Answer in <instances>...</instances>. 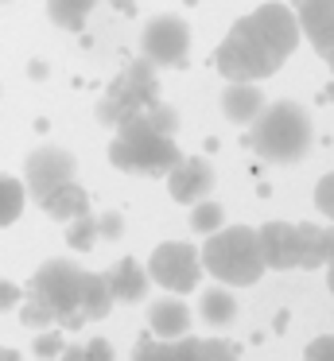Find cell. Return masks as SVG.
<instances>
[{"instance_id": "1", "label": "cell", "mask_w": 334, "mask_h": 361, "mask_svg": "<svg viewBox=\"0 0 334 361\" xmlns=\"http://www.w3.org/2000/svg\"><path fill=\"white\" fill-rule=\"evenodd\" d=\"M299 47V24L287 4H261L241 16L214 51V66L225 82L272 78Z\"/></svg>"}, {"instance_id": "2", "label": "cell", "mask_w": 334, "mask_h": 361, "mask_svg": "<svg viewBox=\"0 0 334 361\" xmlns=\"http://www.w3.org/2000/svg\"><path fill=\"white\" fill-rule=\"evenodd\" d=\"M245 128H249L245 136L249 152L268 159V164H299L315 144L311 113L295 102H276V105L264 102V109Z\"/></svg>"}, {"instance_id": "3", "label": "cell", "mask_w": 334, "mask_h": 361, "mask_svg": "<svg viewBox=\"0 0 334 361\" xmlns=\"http://www.w3.org/2000/svg\"><path fill=\"white\" fill-rule=\"evenodd\" d=\"M198 260L217 283H229V288H249L264 276L261 241H256V229L249 226H222L206 233Z\"/></svg>"}, {"instance_id": "4", "label": "cell", "mask_w": 334, "mask_h": 361, "mask_svg": "<svg viewBox=\"0 0 334 361\" xmlns=\"http://www.w3.org/2000/svg\"><path fill=\"white\" fill-rule=\"evenodd\" d=\"M179 156L183 152H179L175 136L155 133L140 113L121 121L113 144H109V164L129 175H167L179 164Z\"/></svg>"}, {"instance_id": "5", "label": "cell", "mask_w": 334, "mask_h": 361, "mask_svg": "<svg viewBox=\"0 0 334 361\" xmlns=\"http://www.w3.org/2000/svg\"><path fill=\"white\" fill-rule=\"evenodd\" d=\"M155 97H160L155 66L148 63V59H140V63L124 66V71L113 78V86L105 90V97H101V105H97V121L117 128L121 121L136 117V113L144 109L148 102H155Z\"/></svg>"}, {"instance_id": "6", "label": "cell", "mask_w": 334, "mask_h": 361, "mask_svg": "<svg viewBox=\"0 0 334 361\" xmlns=\"http://www.w3.org/2000/svg\"><path fill=\"white\" fill-rule=\"evenodd\" d=\"M82 280L85 272L74 264V260H47V264L35 268V276H31V295L43 299L47 307L54 311V319L66 311H78V299H82Z\"/></svg>"}, {"instance_id": "7", "label": "cell", "mask_w": 334, "mask_h": 361, "mask_svg": "<svg viewBox=\"0 0 334 361\" xmlns=\"http://www.w3.org/2000/svg\"><path fill=\"white\" fill-rule=\"evenodd\" d=\"M148 280H155L160 288L167 291H191L202 276V260H198V249L186 241H163L152 249L148 257Z\"/></svg>"}, {"instance_id": "8", "label": "cell", "mask_w": 334, "mask_h": 361, "mask_svg": "<svg viewBox=\"0 0 334 361\" xmlns=\"http://www.w3.org/2000/svg\"><path fill=\"white\" fill-rule=\"evenodd\" d=\"M191 55V27L183 16H155L140 32V59L152 66H183Z\"/></svg>"}, {"instance_id": "9", "label": "cell", "mask_w": 334, "mask_h": 361, "mask_svg": "<svg viewBox=\"0 0 334 361\" xmlns=\"http://www.w3.org/2000/svg\"><path fill=\"white\" fill-rule=\"evenodd\" d=\"M78 171V159L70 156L66 148H54V144H43L35 148L28 159H23V190H31V198H47L54 187L70 183Z\"/></svg>"}, {"instance_id": "10", "label": "cell", "mask_w": 334, "mask_h": 361, "mask_svg": "<svg viewBox=\"0 0 334 361\" xmlns=\"http://www.w3.org/2000/svg\"><path fill=\"white\" fill-rule=\"evenodd\" d=\"M167 190L175 202L194 206L198 198H206L214 190V167L202 156H179V164L167 171Z\"/></svg>"}, {"instance_id": "11", "label": "cell", "mask_w": 334, "mask_h": 361, "mask_svg": "<svg viewBox=\"0 0 334 361\" xmlns=\"http://www.w3.org/2000/svg\"><path fill=\"white\" fill-rule=\"evenodd\" d=\"M256 241H261V257L264 268H299V229L292 221H264L256 229Z\"/></svg>"}, {"instance_id": "12", "label": "cell", "mask_w": 334, "mask_h": 361, "mask_svg": "<svg viewBox=\"0 0 334 361\" xmlns=\"http://www.w3.org/2000/svg\"><path fill=\"white\" fill-rule=\"evenodd\" d=\"M295 24L299 35H307L318 55L334 47V0H295Z\"/></svg>"}, {"instance_id": "13", "label": "cell", "mask_w": 334, "mask_h": 361, "mask_svg": "<svg viewBox=\"0 0 334 361\" xmlns=\"http://www.w3.org/2000/svg\"><path fill=\"white\" fill-rule=\"evenodd\" d=\"M261 109H264V94H261L256 82H229V86H225V94H222L225 121H233V125H249Z\"/></svg>"}, {"instance_id": "14", "label": "cell", "mask_w": 334, "mask_h": 361, "mask_svg": "<svg viewBox=\"0 0 334 361\" xmlns=\"http://www.w3.org/2000/svg\"><path fill=\"white\" fill-rule=\"evenodd\" d=\"M299 229V268H323L334 260V221L330 226H311L303 221Z\"/></svg>"}, {"instance_id": "15", "label": "cell", "mask_w": 334, "mask_h": 361, "mask_svg": "<svg viewBox=\"0 0 334 361\" xmlns=\"http://www.w3.org/2000/svg\"><path fill=\"white\" fill-rule=\"evenodd\" d=\"M105 280H109L113 299H124V303H140V299L148 295V272L132 257L117 260V264L105 272Z\"/></svg>"}, {"instance_id": "16", "label": "cell", "mask_w": 334, "mask_h": 361, "mask_svg": "<svg viewBox=\"0 0 334 361\" xmlns=\"http://www.w3.org/2000/svg\"><path fill=\"white\" fill-rule=\"evenodd\" d=\"M39 206H43L54 221H70V218H78V214H90V195L70 179V183H62V187H54L47 198H39Z\"/></svg>"}, {"instance_id": "17", "label": "cell", "mask_w": 334, "mask_h": 361, "mask_svg": "<svg viewBox=\"0 0 334 361\" xmlns=\"http://www.w3.org/2000/svg\"><path fill=\"white\" fill-rule=\"evenodd\" d=\"M148 322H152V330L160 338H179L191 326V311H186L183 299H155L148 307Z\"/></svg>"}, {"instance_id": "18", "label": "cell", "mask_w": 334, "mask_h": 361, "mask_svg": "<svg viewBox=\"0 0 334 361\" xmlns=\"http://www.w3.org/2000/svg\"><path fill=\"white\" fill-rule=\"evenodd\" d=\"M113 291H109V280L105 272H85L82 280V299H78V311L85 314V322H97L105 319L109 311H113Z\"/></svg>"}, {"instance_id": "19", "label": "cell", "mask_w": 334, "mask_h": 361, "mask_svg": "<svg viewBox=\"0 0 334 361\" xmlns=\"http://www.w3.org/2000/svg\"><path fill=\"white\" fill-rule=\"evenodd\" d=\"M97 0H47V16L62 32H82L90 24V12Z\"/></svg>"}, {"instance_id": "20", "label": "cell", "mask_w": 334, "mask_h": 361, "mask_svg": "<svg viewBox=\"0 0 334 361\" xmlns=\"http://www.w3.org/2000/svg\"><path fill=\"white\" fill-rule=\"evenodd\" d=\"M23 202H28V190L16 175H0V226H12L23 214Z\"/></svg>"}, {"instance_id": "21", "label": "cell", "mask_w": 334, "mask_h": 361, "mask_svg": "<svg viewBox=\"0 0 334 361\" xmlns=\"http://www.w3.org/2000/svg\"><path fill=\"white\" fill-rule=\"evenodd\" d=\"M233 314H237V303H233V295L225 288H210L202 295V319L210 326H225V322H233Z\"/></svg>"}, {"instance_id": "22", "label": "cell", "mask_w": 334, "mask_h": 361, "mask_svg": "<svg viewBox=\"0 0 334 361\" xmlns=\"http://www.w3.org/2000/svg\"><path fill=\"white\" fill-rule=\"evenodd\" d=\"M222 221H225V210H222V202H214V198H198L194 202V210H191V229L194 233H214V229H222Z\"/></svg>"}, {"instance_id": "23", "label": "cell", "mask_w": 334, "mask_h": 361, "mask_svg": "<svg viewBox=\"0 0 334 361\" xmlns=\"http://www.w3.org/2000/svg\"><path fill=\"white\" fill-rule=\"evenodd\" d=\"M93 241H97V218L93 214H78V218H70V229H66V245L78 252L93 249Z\"/></svg>"}, {"instance_id": "24", "label": "cell", "mask_w": 334, "mask_h": 361, "mask_svg": "<svg viewBox=\"0 0 334 361\" xmlns=\"http://www.w3.org/2000/svg\"><path fill=\"white\" fill-rule=\"evenodd\" d=\"M140 117H144L155 133H163V136H175V128H179V113L171 109V105H163L160 97H155V102H148L144 109H140Z\"/></svg>"}, {"instance_id": "25", "label": "cell", "mask_w": 334, "mask_h": 361, "mask_svg": "<svg viewBox=\"0 0 334 361\" xmlns=\"http://www.w3.org/2000/svg\"><path fill=\"white\" fill-rule=\"evenodd\" d=\"M20 322H23V326L43 330V326H51V322H54V311L43 303V299L31 295V303H23V307H20Z\"/></svg>"}, {"instance_id": "26", "label": "cell", "mask_w": 334, "mask_h": 361, "mask_svg": "<svg viewBox=\"0 0 334 361\" xmlns=\"http://www.w3.org/2000/svg\"><path fill=\"white\" fill-rule=\"evenodd\" d=\"M132 361H171V342H163V338H140L136 350H132Z\"/></svg>"}, {"instance_id": "27", "label": "cell", "mask_w": 334, "mask_h": 361, "mask_svg": "<svg viewBox=\"0 0 334 361\" xmlns=\"http://www.w3.org/2000/svg\"><path fill=\"white\" fill-rule=\"evenodd\" d=\"M171 361H202V342L191 338V334L171 338Z\"/></svg>"}, {"instance_id": "28", "label": "cell", "mask_w": 334, "mask_h": 361, "mask_svg": "<svg viewBox=\"0 0 334 361\" xmlns=\"http://www.w3.org/2000/svg\"><path fill=\"white\" fill-rule=\"evenodd\" d=\"M62 345H66V342H62L59 330H43V334L35 338V357L39 361H51V357H59V353H62Z\"/></svg>"}, {"instance_id": "29", "label": "cell", "mask_w": 334, "mask_h": 361, "mask_svg": "<svg viewBox=\"0 0 334 361\" xmlns=\"http://www.w3.org/2000/svg\"><path fill=\"white\" fill-rule=\"evenodd\" d=\"M315 206H318V210H323L326 218L334 221V171L318 179V187H315Z\"/></svg>"}, {"instance_id": "30", "label": "cell", "mask_w": 334, "mask_h": 361, "mask_svg": "<svg viewBox=\"0 0 334 361\" xmlns=\"http://www.w3.org/2000/svg\"><path fill=\"white\" fill-rule=\"evenodd\" d=\"M303 361H334V334H323L303 350Z\"/></svg>"}, {"instance_id": "31", "label": "cell", "mask_w": 334, "mask_h": 361, "mask_svg": "<svg viewBox=\"0 0 334 361\" xmlns=\"http://www.w3.org/2000/svg\"><path fill=\"white\" fill-rule=\"evenodd\" d=\"M202 361H237V353L229 350V342L210 338V342H202Z\"/></svg>"}, {"instance_id": "32", "label": "cell", "mask_w": 334, "mask_h": 361, "mask_svg": "<svg viewBox=\"0 0 334 361\" xmlns=\"http://www.w3.org/2000/svg\"><path fill=\"white\" fill-rule=\"evenodd\" d=\"M124 233V221H121V214H101L97 218V237H109V241H117V237Z\"/></svg>"}, {"instance_id": "33", "label": "cell", "mask_w": 334, "mask_h": 361, "mask_svg": "<svg viewBox=\"0 0 334 361\" xmlns=\"http://www.w3.org/2000/svg\"><path fill=\"white\" fill-rule=\"evenodd\" d=\"M82 361H113V345L105 338H93V342L82 345Z\"/></svg>"}, {"instance_id": "34", "label": "cell", "mask_w": 334, "mask_h": 361, "mask_svg": "<svg viewBox=\"0 0 334 361\" xmlns=\"http://www.w3.org/2000/svg\"><path fill=\"white\" fill-rule=\"evenodd\" d=\"M20 303V288H16L12 280H0V311H8V307Z\"/></svg>"}, {"instance_id": "35", "label": "cell", "mask_w": 334, "mask_h": 361, "mask_svg": "<svg viewBox=\"0 0 334 361\" xmlns=\"http://www.w3.org/2000/svg\"><path fill=\"white\" fill-rule=\"evenodd\" d=\"M59 357H62V361H82V345H78V342H66Z\"/></svg>"}, {"instance_id": "36", "label": "cell", "mask_w": 334, "mask_h": 361, "mask_svg": "<svg viewBox=\"0 0 334 361\" xmlns=\"http://www.w3.org/2000/svg\"><path fill=\"white\" fill-rule=\"evenodd\" d=\"M109 4H113L117 12H124V16H129V12H136V0H109Z\"/></svg>"}, {"instance_id": "37", "label": "cell", "mask_w": 334, "mask_h": 361, "mask_svg": "<svg viewBox=\"0 0 334 361\" xmlns=\"http://www.w3.org/2000/svg\"><path fill=\"white\" fill-rule=\"evenodd\" d=\"M0 361H23V357L16 350H8V345H0Z\"/></svg>"}, {"instance_id": "38", "label": "cell", "mask_w": 334, "mask_h": 361, "mask_svg": "<svg viewBox=\"0 0 334 361\" xmlns=\"http://www.w3.org/2000/svg\"><path fill=\"white\" fill-rule=\"evenodd\" d=\"M326 288H330V295H334V260L326 264Z\"/></svg>"}, {"instance_id": "39", "label": "cell", "mask_w": 334, "mask_h": 361, "mask_svg": "<svg viewBox=\"0 0 334 361\" xmlns=\"http://www.w3.org/2000/svg\"><path fill=\"white\" fill-rule=\"evenodd\" d=\"M323 59H326V66H330V74H334V47H330V51H326V55H323Z\"/></svg>"}, {"instance_id": "40", "label": "cell", "mask_w": 334, "mask_h": 361, "mask_svg": "<svg viewBox=\"0 0 334 361\" xmlns=\"http://www.w3.org/2000/svg\"><path fill=\"white\" fill-rule=\"evenodd\" d=\"M0 4H12V0H0Z\"/></svg>"}]
</instances>
